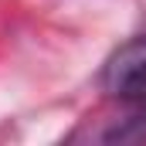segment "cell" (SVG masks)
I'll return each instance as SVG.
<instances>
[{"instance_id": "obj_1", "label": "cell", "mask_w": 146, "mask_h": 146, "mask_svg": "<svg viewBox=\"0 0 146 146\" xmlns=\"http://www.w3.org/2000/svg\"><path fill=\"white\" fill-rule=\"evenodd\" d=\"M99 85L109 99H122V102L146 99V34L129 37L106 58Z\"/></svg>"}]
</instances>
